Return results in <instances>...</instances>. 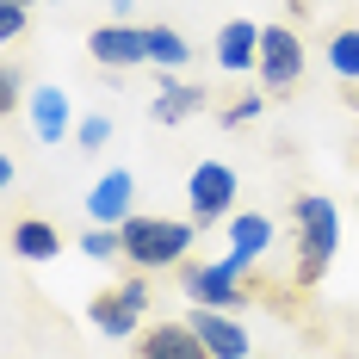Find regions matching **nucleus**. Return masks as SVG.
I'll return each mask as SVG.
<instances>
[{"label":"nucleus","instance_id":"obj_1","mask_svg":"<svg viewBox=\"0 0 359 359\" xmlns=\"http://www.w3.org/2000/svg\"><path fill=\"white\" fill-rule=\"evenodd\" d=\"M341 248V211L323 192H297L291 198V285L316 291L328 273V260Z\"/></svg>","mask_w":359,"mask_h":359},{"label":"nucleus","instance_id":"obj_2","mask_svg":"<svg viewBox=\"0 0 359 359\" xmlns=\"http://www.w3.org/2000/svg\"><path fill=\"white\" fill-rule=\"evenodd\" d=\"M198 242V223H180V217H130L124 223V260L137 273H168V266H186V254Z\"/></svg>","mask_w":359,"mask_h":359},{"label":"nucleus","instance_id":"obj_3","mask_svg":"<svg viewBox=\"0 0 359 359\" xmlns=\"http://www.w3.org/2000/svg\"><path fill=\"white\" fill-rule=\"evenodd\" d=\"M180 285H186L192 304H205V310H236V304H248L254 291H260V279L254 273H236L229 260H186L180 266Z\"/></svg>","mask_w":359,"mask_h":359},{"label":"nucleus","instance_id":"obj_4","mask_svg":"<svg viewBox=\"0 0 359 359\" xmlns=\"http://www.w3.org/2000/svg\"><path fill=\"white\" fill-rule=\"evenodd\" d=\"M186 198H192V223L211 229V223H229V217H236L242 180H236V168H223V161H198V168L186 174Z\"/></svg>","mask_w":359,"mask_h":359},{"label":"nucleus","instance_id":"obj_5","mask_svg":"<svg viewBox=\"0 0 359 359\" xmlns=\"http://www.w3.org/2000/svg\"><path fill=\"white\" fill-rule=\"evenodd\" d=\"M297 81H304V37L291 25H260V87L291 93Z\"/></svg>","mask_w":359,"mask_h":359},{"label":"nucleus","instance_id":"obj_6","mask_svg":"<svg viewBox=\"0 0 359 359\" xmlns=\"http://www.w3.org/2000/svg\"><path fill=\"white\" fill-rule=\"evenodd\" d=\"M87 56H93L100 69H143V62H149V32H143V25H124V19L93 25Z\"/></svg>","mask_w":359,"mask_h":359},{"label":"nucleus","instance_id":"obj_7","mask_svg":"<svg viewBox=\"0 0 359 359\" xmlns=\"http://www.w3.org/2000/svg\"><path fill=\"white\" fill-rule=\"evenodd\" d=\"M87 217L106 223V229H124V223L137 217V180H130V168H111V174L87 192Z\"/></svg>","mask_w":359,"mask_h":359},{"label":"nucleus","instance_id":"obj_8","mask_svg":"<svg viewBox=\"0 0 359 359\" xmlns=\"http://www.w3.org/2000/svg\"><path fill=\"white\" fill-rule=\"evenodd\" d=\"M266 248H273V217H260V211H236L229 217V266L236 273H254L260 260H266Z\"/></svg>","mask_w":359,"mask_h":359},{"label":"nucleus","instance_id":"obj_9","mask_svg":"<svg viewBox=\"0 0 359 359\" xmlns=\"http://www.w3.org/2000/svg\"><path fill=\"white\" fill-rule=\"evenodd\" d=\"M130 359H211V347L192 334V323H149Z\"/></svg>","mask_w":359,"mask_h":359},{"label":"nucleus","instance_id":"obj_10","mask_svg":"<svg viewBox=\"0 0 359 359\" xmlns=\"http://www.w3.org/2000/svg\"><path fill=\"white\" fill-rule=\"evenodd\" d=\"M192 334L211 347V359H248V328L236 323L229 310H205V304H192Z\"/></svg>","mask_w":359,"mask_h":359},{"label":"nucleus","instance_id":"obj_11","mask_svg":"<svg viewBox=\"0 0 359 359\" xmlns=\"http://www.w3.org/2000/svg\"><path fill=\"white\" fill-rule=\"evenodd\" d=\"M211 56L223 74H242V69H260V25L248 19H223L211 37Z\"/></svg>","mask_w":359,"mask_h":359},{"label":"nucleus","instance_id":"obj_12","mask_svg":"<svg viewBox=\"0 0 359 359\" xmlns=\"http://www.w3.org/2000/svg\"><path fill=\"white\" fill-rule=\"evenodd\" d=\"M87 323L100 328V334H111V341H137V334H143V310H130V297L111 285V291H93Z\"/></svg>","mask_w":359,"mask_h":359},{"label":"nucleus","instance_id":"obj_13","mask_svg":"<svg viewBox=\"0 0 359 359\" xmlns=\"http://www.w3.org/2000/svg\"><path fill=\"white\" fill-rule=\"evenodd\" d=\"M205 100H211V93H205V87H198V81H161V93H155V124H186V118H192V111H205Z\"/></svg>","mask_w":359,"mask_h":359},{"label":"nucleus","instance_id":"obj_14","mask_svg":"<svg viewBox=\"0 0 359 359\" xmlns=\"http://www.w3.org/2000/svg\"><path fill=\"white\" fill-rule=\"evenodd\" d=\"M13 254L19 260H56L62 254V229L43 223V217H19L13 223Z\"/></svg>","mask_w":359,"mask_h":359},{"label":"nucleus","instance_id":"obj_15","mask_svg":"<svg viewBox=\"0 0 359 359\" xmlns=\"http://www.w3.org/2000/svg\"><path fill=\"white\" fill-rule=\"evenodd\" d=\"M32 124L43 143H62L69 137V93L62 87H37L32 93Z\"/></svg>","mask_w":359,"mask_h":359},{"label":"nucleus","instance_id":"obj_16","mask_svg":"<svg viewBox=\"0 0 359 359\" xmlns=\"http://www.w3.org/2000/svg\"><path fill=\"white\" fill-rule=\"evenodd\" d=\"M149 32V62H155V69H186V62H192V43H186V32H174V25H143Z\"/></svg>","mask_w":359,"mask_h":359},{"label":"nucleus","instance_id":"obj_17","mask_svg":"<svg viewBox=\"0 0 359 359\" xmlns=\"http://www.w3.org/2000/svg\"><path fill=\"white\" fill-rule=\"evenodd\" d=\"M328 69L341 74V81H359V25H341V32L328 37Z\"/></svg>","mask_w":359,"mask_h":359},{"label":"nucleus","instance_id":"obj_18","mask_svg":"<svg viewBox=\"0 0 359 359\" xmlns=\"http://www.w3.org/2000/svg\"><path fill=\"white\" fill-rule=\"evenodd\" d=\"M81 254H87V260H124V229L87 223V236H81Z\"/></svg>","mask_w":359,"mask_h":359},{"label":"nucleus","instance_id":"obj_19","mask_svg":"<svg viewBox=\"0 0 359 359\" xmlns=\"http://www.w3.org/2000/svg\"><path fill=\"white\" fill-rule=\"evenodd\" d=\"M74 143H81V149H106L111 143V118H100V111L81 118V124H74Z\"/></svg>","mask_w":359,"mask_h":359},{"label":"nucleus","instance_id":"obj_20","mask_svg":"<svg viewBox=\"0 0 359 359\" xmlns=\"http://www.w3.org/2000/svg\"><path fill=\"white\" fill-rule=\"evenodd\" d=\"M260 111H266V100H260V93H242L236 106H223V111H217V118H223V124L236 130V124H248V118H260Z\"/></svg>","mask_w":359,"mask_h":359},{"label":"nucleus","instance_id":"obj_21","mask_svg":"<svg viewBox=\"0 0 359 359\" xmlns=\"http://www.w3.org/2000/svg\"><path fill=\"white\" fill-rule=\"evenodd\" d=\"M19 100H25V74L6 62V69H0V111H19Z\"/></svg>","mask_w":359,"mask_h":359},{"label":"nucleus","instance_id":"obj_22","mask_svg":"<svg viewBox=\"0 0 359 359\" xmlns=\"http://www.w3.org/2000/svg\"><path fill=\"white\" fill-rule=\"evenodd\" d=\"M19 32H25V6L19 0H0V43H19Z\"/></svg>","mask_w":359,"mask_h":359},{"label":"nucleus","instance_id":"obj_23","mask_svg":"<svg viewBox=\"0 0 359 359\" xmlns=\"http://www.w3.org/2000/svg\"><path fill=\"white\" fill-rule=\"evenodd\" d=\"M130 6H137V0H111V13H118L124 25H130Z\"/></svg>","mask_w":359,"mask_h":359},{"label":"nucleus","instance_id":"obj_24","mask_svg":"<svg viewBox=\"0 0 359 359\" xmlns=\"http://www.w3.org/2000/svg\"><path fill=\"white\" fill-rule=\"evenodd\" d=\"M19 6H32V0H19Z\"/></svg>","mask_w":359,"mask_h":359}]
</instances>
